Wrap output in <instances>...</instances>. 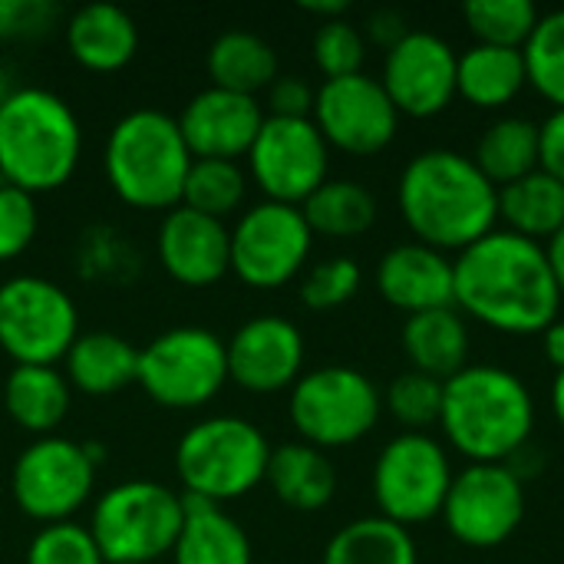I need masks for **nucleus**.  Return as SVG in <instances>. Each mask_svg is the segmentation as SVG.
<instances>
[{
  "instance_id": "f257e3e1",
  "label": "nucleus",
  "mask_w": 564,
  "mask_h": 564,
  "mask_svg": "<svg viewBox=\"0 0 564 564\" xmlns=\"http://www.w3.org/2000/svg\"><path fill=\"white\" fill-rule=\"evenodd\" d=\"M456 268V304L506 334H542L558 321L562 291L542 241L489 231L469 245Z\"/></svg>"
},
{
  "instance_id": "f03ea898",
  "label": "nucleus",
  "mask_w": 564,
  "mask_h": 564,
  "mask_svg": "<svg viewBox=\"0 0 564 564\" xmlns=\"http://www.w3.org/2000/svg\"><path fill=\"white\" fill-rule=\"evenodd\" d=\"M400 212L413 235L443 251H466L486 238L499 218V188L479 165L453 149L420 152L400 175Z\"/></svg>"
},
{
  "instance_id": "7ed1b4c3",
  "label": "nucleus",
  "mask_w": 564,
  "mask_h": 564,
  "mask_svg": "<svg viewBox=\"0 0 564 564\" xmlns=\"http://www.w3.org/2000/svg\"><path fill=\"white\" fill-rule=\"evenodd\" d=\"M446 440L473 463H506L535 423L529 387L506 367H466L443 383Z\"/></svg>"
},
{
  "instance_id": "20e7f679",
  "label": "nucleus",
  "mask_w": 564,
  "mask_h": 564,
  "mask_svg": "<svg viewBox=\"0 0 564 564\" xmlns=\"http://www.w3.org/2000/svg\"><path fill=\"white\" fill-rule=\"evenodd\" d=\"M83 152L73 106L40 86L13 89L0 106V178L26 195L69 182Z\"/></svg>"
},
{
  "instance_id": "39448f33",
  "label": "nucleus",
  "mask_w": 564,
  "mask_h": 564,
  "mask_svg": "<svg viewBox=\"0 0 564 564\" xmlns=\"http://www.w3.org/2000/svg\"><path fill=\"white\" fill-rule=\"evenodd\" d=\"M106 175L112 192L145 212H172L182 205L192 152L175 116L159 109L126 112L106 139Z\"/></svg>"
},
{
  "instance_id": "423d86ee",
  "label": "nucleus",
  "mask_w": 564,
  "mask_h": 564,
  "mask_svg": "<svg viewBox=\"0 0 564 564\" xmlns=\"http://www.w3.org/2000/svg\"><path fill=\"white\" fill-rule=\"evenodd\" d=\"M271 446L264 433L241 416H212L185 430L175 446V473L185 492L228 502L264 482Z\"/></svg>"
},
{
  "instance_id": "0eeeda50",
  "label": "nucleus",
  "mask_w": 564,
  "mask_h": 564,
  "mask_svg": "<svg viewBox=\"0 0 564 564\" xmlns=\"http://www.w3.org/2000/svg\"><path fill=\"white\" fill-rule=\"evenodd\" d=\"M182 522L178 492L149 479H132L99 496L89 535L106 564H155L175 549Z\"/></svg>"
},
{
  "instance_id": "6e6552de",
  "label": "nucleus",
  "mask_w": 564,
  "mask_h": 564,
  "mask_svg": "<svg viewBox=\"0 0 564 564\" xmlns=\"http://www.w3.org/2000/svg\"><path fill=\"white\" fill-rule=\"evenodd\" d=\"M228 380L225 340L205 327H172L139 350L135 383L169 410L205 406Z\"/></svg>"
},
{
  "instance_id": "1a4fd4ad",
  "label": "nucleus",
  "mask_w": 564,
  "mask_h": 564,
  "mask_svg": "<svg viewBox=\"0 0 564 564\" xmlns=\"http://www.w3.org/2000/svg\"><path fill=\"white\" fill-rule=\"evenodd\" d=\"M383 397L373 380L354 367H321L291 390V423L317 449L350 446L380 420Z\"/></svg>"
},
{
  "instance_id": "9d476101",
  "label": "nucleus",
  "mask_w": 564,
  "mask_h": 564,
  "mask_svg": "<svg viewBox=\"0 0 564 564\" xmlns=\"http://www.w3.org/2000/svg\"><path fill=\"white\" fill-rule=\"evenodd\" d=\"M79 337L73 297L36 274H17L0 284V347L17 364L53 367Z\"/></svg>"
},
{
  "instance_id": "9b49d317",
  "label": "nucleus",
  "mask_w": 564,
  "mask_h": 564,
  "mask_svg": "<svg viewBox=\"0 0 564 564\" xmlns=\"http://www.w3.org/2000/svg\"><path fill=\"white\" fill-rule=\"evenodd\" d=\"M449 486V456L426 433H403L390 440L373 466V499L383 519L397 525H416L443 516Z\"/></svg>"
},
{
  "instance_id": "f8f14e48",
  "label": "nucleus",
  "mask_w": 564,
  "mask_h": 564,
  "mask_svg": "<svg viewBox=\"0 0 564 564\" xmlns=\"http://www.w3.org/2000/svg\"><path fill=\"white\" fill-rule=\"evenodd\" d=\"M93 482L96 466L83 443L66 436H40L17 456L10 476L17 509L46 525L69 522V516L89 499Z\"/></svg>"
},
{
  "instance_id": "ddd939ff",
  "label": "nucleus",
  "mask_w": 564,
  "mask_h": 564,
  "mask_svg": "<svg viewBox=\"0 0 564 564\" xmlns=\"http://www.w3.org/2000/svg\"><path fill=\"white\" fill-rule=\"evenodd\" d=\"M446 529L473 549H496L512 539L525 519V489L506 463H473L453 476L446 506Z\"/></svg>"
},
{
  "instance_id": "4468645a",
  "label": "nucleus",
  "mask_w": 564,
  "mask_h": 564,
  "mask_svg": "<svg viewBox=\"0 0 564 564\" xmlns=\"http://www.w3.org/2000/svg\"><path fill=\"white\" fill-rule=\"evenodd\" d=\"M314 231L297 205L261 202L248 208L231 231V271L248 288L288 284L311 254Z\"/></svg>"
},
{
  "instance_id": "2eb2a0df",
  "label": "nucleus",
  "mask_w": 564,
  "mask_h": 564,
  "mask_svg": "<svg viewBox=\"0 0 564 564\" xmlns=\"http://www.w3.org/2000/svg\"><path fill=\"white\" fill-rule=\"evenodd\" d=\"M248 165L268 202L301 208L327 182V142L314 119L264 116Z\"/></svg>"
},
{
  "instance_id": "dca6fc26",
  "label": "nucleus",
  "mask_w": 564,
  "mask_h": 564,
  "mask_svg": "<svg viewBox=\"0 0 564 564\" xmlns=\"http://www.w3.org/2000/svg\"><path fill=\"white\" fill-rule=\"evenodd\" d=\"M314 126L327 145H337L350 155H373L393 142L400 112L380 79L354 73L324 79L314 99Z\"/></svg>"
},
{
  "instance_id": "f3484780",
  "label": "nucleus",
  "mask_w": 564,
  "mask_h": 564,
  "mask_svg": "<svg viewBox=\"0 0 564 564\" xmlns=\"http://www.w3.org/2000/svg\"><path fill=\"white\" fill-rule=\"evenodd\" d=\"M459 53L430 30H410L397 46L387 50L383 89L397 112L426 119L449 106L456 96Z\"/></svg>"
},
{
  "instance_id": "a211bd4d",
  "label": "nucleus",
  "mask_w": 564,
  "mask_h": 564,
  "mask_svg": "<svg viewBox=\"0 0 564 564\" xmlns=\"http://www.w3.org/2000/svg\"><path fill=\"white\" fill-rule=\"evenodd\" d=\"M228 380L251 393H274L301 380L304 367V337L301 330L278 317L261 314L245 321L225 344Z\"/></svg>"
},
{
  "instance_id": "6ab92c4d",
  "label": "nucleus",
  "mask_w": 564,
  "mask_h": 564,
  "mask_svg": "<svg viewBox=\"0 0 564 564\" xmlns=\"http://www.w3.org/2000/svg\"><path fill=\"white\" fill-rule=\"evenodd\" d=\"M175 122L192 159L235 162L238 155L251 152L264 126V109L258 96H241L231 89L208 86L185 102Z\"/></svg>"
},
{
  "instance_id": "aec40b11",
  "label": "nucleus",
  "mask_w": 564,
  "mask_h": 564,
  "mask_svg": "<svg viewBox=\"0 0 564 564\" xmlns=\"http://www.w3.org/2000/svg\"><path fill=\"white\" fill-rule=\"evenodd\" d=\"M159 261L188 288H208L231 271V231L225 221L175 205L159 225Z\"/></svg>"
},
{
  "instance_id": "412c9836",
  "label": "nucleus",
  "mask_w": 564,
  "mask_h": 564,
  "mask_svg": "<svg viewBox=\"0 0 564 564\" xmlns=\"http://www.w3.org/2000/svg\"><path fill=\"white\" fill-rule=\"evenodd\" d=\"M377 288L406 314L456 307V268L443 251L423 241L390 248L377 264Z\"/></svg>"
},
{
  "instance_id": "4be33fe9",
  "label": "nucleus",
  "mask_w": 564,
  "mask_h": 564,
  "mask_svg": "<svg viewBox=\"0 0 564 564\" xmlns=\"http://www.w3.org/2000/svg\"><path fill=\"white\" fill-rule=\"evenodd\" d=\"M66 46L79 66L112 73L132 63L139 50V26L116 3H86L66 23Z\"/></svg>"
},
{
  "instance_id": "5701e85b",
  "label": "nucleus",
  "mask_w": 564,
  "mask_h": 564,
  "mask_svg": "<svg viewBox=\"0 0 564 564\" xmlns=\"http://www.w3.org/2000/svg\"><path fill=\"white\" fill-rule=\"evenodd\" d=\"M182 532L175 539V564H251L245 529L212 499L182 492Z\"/></svg>"
},
{
  "instance_id": "b1692460",
  "label": "nucleus",
  "mask_w": 564,
  "mask_h": 564,
  "mask_svg": "<svg viewBox=\"0 0 564 564\" xmlns=\"http://www.w3.org/2000/svg\"><path fill=\"white\" fill-rule=\"evenodd\" d=\"M63 360L69 387L86 397H112L139 377V350L109 330L79 334Z\"/></svg>"
},
{
  "instance_id": "393cba45",
  "label": "nucleus",
  "mask_w": 564,
  "mask_h": 564,
  "mask_svg": "<svg viewBox=\"0 0 564 564\" xmlns=\"http://www.w3.org/2000/svg\"><path fill=\"white\" fill-rule=\"evenodd\" d=\"M403 350L420 373L446 383L459 370H466V357H469L466 321L456 314V307L410 314L403 324Z\"/></svg>"
},
{
  "instance_id": "a878e982",
  "label": "nucleus",
  "mask_w": 564,
  "mask_h": 564,
  "mask_svg": "<svg viewBox=\"0 0 564 564\" xmlns=\"http://www.w3.org/2000/svg\"><path fill=\"white\" fill-rule=\"evenodd\" d=\"M264 482L284 506L297 512H317L337 492L334 463L311 443H284L271 449Z\"/></svg>"
},
{
  "instance_id": "bb28decb",
  "label": "nucleus",
  "mask_w": 564,
  "mask_h": 564,
  "mask_svg": "<svg viewBox=\"0 0 564 564\" xmlns=\"http://www.w3.org/2000/svg\"><path fill=\"white\" fill-rule=\"evenodd\" d=\"M3 406L20 430L53 436L69 410V380L56 367L17 364L3 383Z\"/></svg>"
},
{
  "instance_id": "cd10ccee",
  "label": "nucleus",
  "mask_w": 564,
  "mask_h": 564,
  "mask_svg": "<svg viewBox=\"0 0 564 564\" xmlns=\"http://www.w3.org/2000/svg\"><path fill=\"white\" fill-rule=\"evenodd\" d=\"M212 86L231 89L241 96H254L258 89H268L278 79V53L274 46L251 33V30H225L215 36L205 56Z\"/></svg>"
},
{
  "instance_id": "c85d7f7f",
  "label": "nucleus",
  "mask_w": 564,
  "mask_h": 564,
  "mask_svg": "<svg viewBox=\"0 0 564 564\" xmlns=\"http://www.w3.org/2000/svg\"><path fill=\"white\" fill-rule=\"evenodd\" d=\"M473 162L496 185H512L542 169V129L525 116H502L476 142Z\"/></svg>"
},
{
  "instance_id": "c756f323",
  "label": "nucleus",
  "mask_w": 564,
  "mask_h": 564,
  "mask_svg": "<svg viewBox=\"0 0 564 564\" xmlns=\"http://www.w3.org/2000/svg\"><path fill=\"white\" fill-rule=\"evenodd\" d=\"M525 83H529L525 56L516 46L476 43L459 56L456 93H463L473 106H482V109L506 106L522 93Z\"/></svg>"
},
{
  "instance_id": "7c9ffc66",
  "label": "nucleus",
  "mask_w": 564,
  "mask_h": 564,
  "mask_svg": "<svg viewBox=\"0 0 564 564\" xmlns=\"http://www.w3.org/2000/svg\"><path fill=\"white\" fill-rule=\"evenodd\" d=\"M499 218L522 238H552L564 228V185L545 169L499 188Z\"/></svg>"
},
{
  "instance_id": "2f4dec72",
  "label": "nucleus",
  "mask_w": 564,
  "mask_h": 564,
  "mask_svg": "<svg viewBox=\"0 0 564 564\" xmlns=\"http://www.w3.org/2000/svg\"><path fill=\"white\" fill-rule=\"evenodd\" d=\"M324 564H416V542L406 525L370 516L344 525L327 542Z\"/></svg>"
},
{
  "instance_id": "473e14b6",
  "label": "nucleus",
  "mask_w": 564,
  "mask_h": 564,
  "mask_svg": "<svg viewBox=\"0 0 564 564\" xmlns=\"http://www.w3.org/2000/svg\"><path fill=\"white\" fill-rule=\"evenodd\" d=\"M301 215L314 235L357 238L377 221V198L350 178H327L304 205Z\"/></svg>"
},
{
  "instance_id": "72a5a7b5",
  "label": "nucleus",
  "mask_w": 564,
  "mask_h": 564,
  "mask_svg": "<svg viewBox=\"0 0 564 564\" xmlns=\"http://www.w3.org/2000/svg\"><path fill=\"white\" fill-rule=\"evenodd\" d=\"M245 185H248V178L238 162L192 159V169H188L185 188H182V205L221 221L225 215H231L241 205Z\"/></svg>"
},
{
  "instance_id": "f704fd0d",
  "label": "nucleus",
  "mask_w": 564,
  "mask_h": 564,
  "mask_svg": "<svg viewBox=\"0 0 564 564\" xmlns=\"http://www.w3.org/2000/svg\"><path fill=\"white\" fill-rule=\"evenodd\" d=\"M463 17L479 43L522 50L539 23V7L532 0H469Z\"/></svg>"
},
{
  "instance_id": "c9c22d12",
  "label": "nucleus",
  "mask_w": 564,
  "mask_h": 564,
  "mask_svg": "<svg viewBox=\"0 0 564 564\" xmlns=\"http://www.w3.org/2000/svg\"><path fill=\"white\" fill-rule=\"evenodd\" d=\"M529 83L558 109H564V10L539 17L529 43L522 46Z\"/></svg>"
},
{
  "instance_id": "e433bc0d",
  "label": "nucleus",
  "mask_w": 564,
  "mask_h": 564,
  "mask_svg": "<svg viewBox=\"0 0 564 564\" xmlns=\"http://www.w3.org/2000/svg\"><path fill=\"white\" fill-rule=\"evenodd\" d=\"M387 410L397 423L406 426V433H423L443 416V380L426 377L420 370L400 373L387 387Z\"/></svg>"
},
{
  "instance_id": "4c0bfd02",
  "label": "nucleus",
  "mask_w": 564,
  "mask_h": 564,
  "mask_svg": "<svg viewBox=\"0 0 564 564\" xmlns=\"http://www.w3.org/2000/svg\"><path fill=\"white\" fill-rule=\"evenodd\" d=\"M26 564H106L89 529L76 522H56L33 535Z\"/></svg>"
},
{
  "instance_id": "58836bf2",
  "label": "nucleus",
  "mask_w": 564,
  "mask_h": 564,
  "mask_svg": "<svg viewBox=\"0 0 564 564\" xmlns=\"http://www.w3.org/2000/svg\"><path fill=\"white\" fill-rule=\"evenodd\" d=\"M364 36L350 20H324L314 33V63L327 79L354 76L364 66Z\"/></svg>"
},
{
  "instance_id": "ea45409f",
  "label": "nucleus",
  "mask_w": 564,
  "mask_h": 564,
  "mask_svg": "<svg viewBox=\"0 0 564 564\" xmlns=\"http://www.w3.org/2000/svg\"><path fill=\"white\" fill-rule=\"evenodd\" d=\"M360 291V268L354 258H327L314 264L301 284V301L311 311H330L347 304Z\"/></svg>"
},
{
  "instance_id": "a19ab883",
  "label": "nucleus",
  "mask_w": 564,
  "mask_h": 564,
  "mask_svg": "<svg viewBox=\"0 0 564 564\" xmlns=\"http://www.w3.org/2000/svg\"><path fill=\"white\" fill-rule=\"evenodd\" d=\"M36 238V202L33 195L0 182V261L23 254Z\"/></svg>"
},
{
  "instance_id": "79ce46f5",
  "label": "nucleus",
  "mask_w": 564,
  "mask_h": 564,
  "mask_svg": "<svg viewBox=\"0 0 564 564\" xmlns=\"http://www.w3.org/2000/svg\"><path fill=\"white\" fill-rule=\"evenodd\" d=\"M314 99L317 93L301 76H278L268 86V106H271V116L278 119H311Z\"/></svg>"
},
{
  "instance_id": "37998d69",
  "label": "nucleus",
  "mask_w": 564,
  "mask_h": 564,
  "mask_svg": "<svg viewBox=\"0 0 564 564\" xmlns=\"http://www.w3.org/2000/svg\"><path fill=\"white\" fill-rule=\"evenodd\" d=\"M56 10L43 0H0V36H36Z\"/></svg>"
},
{
  "instance_id": "c03bdc74",
  "label": "nucleus",
  "mask_w": 564,
  "mask_h": 564,
  "mask_svg": "<svg viewBox=\"0 0 564 564\" xmlns=\"http://www.w3.org/2000/svg\"><path fill=\"white\" fill-rule=\"evenodd\" d=\"M539 129H542V169L564 185V109H555Z\"/></svg>"
},
{
  "instance_id": "a18cd8bd",
  "label": "nucleus",
  "mask_w": 564,
  "mask_h": 564,
  "mask_svg": "<svg viewBox=\"0 0 564 564\" xmlns=\"http://www.w3.org/2000/svg\"><path fill=\"white\" fill-rule=\"evenodd\" d=\"M370 33H373L377 43H387V50H390V46H397L410 33V26L403 23V17L397 10H377L370 17Z\"/></svg>"
},
{
  "instance_id": "49530a36",
  "label": "nucleus",
  "mask_w": 564,
  "mask_h": 564,
  "mask_svg": "<svg viewBox=\"0 0 564 564\" xmlns=\"http://www.w3.org/2000/svg\"><path fill=\"white\" fill-rule=\"evenodd\" d=\"M542 344H545V357L555 370H564V321H552L542 330Z\"/></svg>"
},
{
  "instance_id": "de8ad7c7",
  "label": "nucleus",
  "mask_w": 564,
  "mask_h": 564,
  "mask_svg": "<svg viewBox=\"0 0 564 564\" xmlns=\"http://www.w3.org/2000/svg\"><path fill=\"white\" fill-rule=\"evenodd\" d=\"M545 254H549L552 274H555V281H558V291H562V297H564V228H558V231L549 238V248H545Z\"/></svg>"
},
{
  "instance_id": "09e8293b",
  "label": "nucleus",
  "mask_w": 564,
  "mask_h": 564,
  "mask_svg": "<svg viewBox=\"0 0 564 564\" xmlns=\"http://www.w3.org/2000/svg\"><path fill=\"white\" fill-rule=\"evenodd\" d=\"M304 10H311V13H321V17H327V20H340L344 13H347V0H304L301 3Z\"/></svg>"
},
{
  "instance_id": "8fccbe9b",
  "label": "nucleus",
  "mask_w": 564,
  "mask_h": 564,
  "mask_svg": "<svg viewBox=\"0 0 564 564\" xmlns=\"http://www.w3.org/2000/svg\"><path fill=\"white\" fill-rule=\"evenodd\" d=\"M552 410H555L558 423L564 426V370H558V377L552 383Z\"/></svg>"
},
{
  "instance_id": "3c124183",
  "label": "nucleus",
  "mask_w": 564,
  "mask_h": 564,
  "mask_svg": "<svg viewBox=\"0 0 564 564\" xmlns=\"http://www.w3.org/2000/svg\"><path fill=\"white\" fill-rule=\"evenodd\" d=\"M10 93H13V89H10V83H7V69L0 66V106L10 99Z\"/></svg>"
}]
</instances>
